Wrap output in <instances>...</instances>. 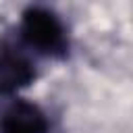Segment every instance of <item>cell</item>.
<instances>
[{"label":"cell","instance_id":"obj_1","mask_svg":"<svg viewBox=\"0 0 133 133\" xmlns=\"http://www.w3.org/2000/svg\"><path fill=\"white\" fill-rule=\"evenodd\" d=\"M17 35L35 56L42 58L64 60L71 52V39L64 21L46 4H29L21 12Z\"/></svg>","mask_w":133,"mask_h":133},{"label":"cell","instance_id":"obj_2","mask_svg":"<svg viewBox=\"0 0 133 133\" xmlns=\"http://www.w3.org/2000/svg\"><path fill=\"white\" fill-rule=\"evenodd\" d=\"M37 77L35 54L19 35L0 37V96H15L29 87Z\"/></svg>","mask_w":133,"mask_h":133},{"label":"cell","instance_id":"obj_3","mask_svg":"<svg viewBox=\"0 0 133 133\" xmlns=\"http://www.w3.org/2000/svg\"><path fill=\"white\" fill-rule=\"evenodd\" d=\"M0 133H50V118L35 102L12 98L0 110Z\"/></svg>","mask_w":133,"mask_h":133}]
</instances>
